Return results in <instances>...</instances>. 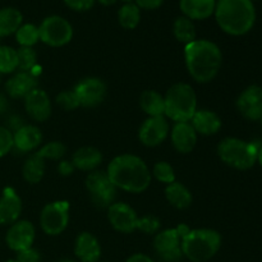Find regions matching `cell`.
Listing matches in <instances>:
<instances>
[{
  "instance_id": "cell-1",
  "label": "cell",
  "mask_w": 262,
  "mask_h": 262,
  "mask_svg": "<svg viewBox=\"0 0 262 262\" xmlns=\"http://www.w3.org/2000/svg\"><path fill=\"white\" fill-rule=\"evenodd\" d=\"M107 177L117 189L141 193L150 187L151 173L145 161L136 155L124 154L110 161Z\"/></svg>"
},
{
  "instance_id": "cell-2",
  "label": "cell",
  "mask_w": 262,
  "mask_h": 262,
  "mask_svg": "<svg viewBox=\"0 0 262 262\" xmlns=\"http://www.w3.org/2000/svg\"><path fill=\"white\" fill-rule=\"evenodd\" d=\"M186 67L199 83H209L219 73L223 54L219 46L209 40H194L184 48Z\"/></svg>"
},
{
  "instance_id": "cell-3",
  "label": "cell",
  "mask_w": 262,
  "mask_h": 262,
  "mask_svg": "<svg viewBox=\"0 0 262 262\" xmlns=\"http://www.w3.org/2000/svg\"><path fill=\"white\" fill-rule=\"evenodd\" d=\"M214 15L225 33L243 36L255 26L256 8L251 0H217Z\"/></svg>"
},
{
  "instance_id": "cell-4",
  "label": "cell",
  "mask_w": 262,
  "mask_h": 262,
  "mask_svg": "<svg viewBox=\"0 0 262 262\" xmlns=\"http://www.w3.org/2000/svg\"><path fill=\"white\" fill-rule=\"evenodd\" d=\"M222 237L216 230L193 229L182 238V253L192 262L211 260L220 250Z\"/></svg>"
},
{
  "instance_id": "cell-5",
  "label": "cell",
  "mask_w": 262,
  "mask_h": 262,
  "mask_svg": "<svg viewBox=\"0 0 262 262\" xmlns=\"http://www.w3.org/2000/svg\"><path fill=\"white\" fill-rule=\"evenodd\" d=\"M165 112L164 115L176 123L191 122L197 112V96L192 86L187 83H176L164 96Z\"/></svg>"
},
{
  "instance_id": "cell-6",
  "label": "cell",
  "mask_w": 262,
  "mask_h": 262,
  "mask_svg": "<svg viewBox=\"0 0 262 262\" xmlns=\"http://www.w3.org/2000/svg\"><path fill=\"white\" fill-rule=\"evenodd\" d=\"M258 146L234 137H227L217 146L220 160L238 170H248L257 163Z\"/></svg>"
},
{
  "instance_id": "cell-7",
  "label": "cell",
  "mask_w": 262,
  "mask_h": 262,
  "mask_svg": "<svg viewBox=\"0 0 262 262\" xmlns=\"http://www.w3.org/2000/svg\"><path fill=\"white\" fill-rule=\"evenodd\" d=\"M86 189L92 204L99 209H109L117 197V187L105 171H91L86 178Z\"/></svg>"
},
{
  "instance_id": "cell-8",
  "label": "cell",
  "mask_w": 262,
  "mask_h": 262,
  "mask_svg": "<svg viewBox=\"0 0 262 262\" xmlns=\"http://www.w3.org/2000/svg\"><path fill=\"white\" fill-rule=\"evenodd\" d=\"M40 41L51 48H60L71 42L73 37V27L66 18L60 15H50L41 22L38 27Z\"/></svg>"
},
{
  "instance_id": "cell-9",
  "label": "cell",
  "mask_w": 262,
  "mask_h": 262,
  "mask_svg": "<svg viewBox=\"0 0 262 262\" xmlns=\"http://www.w3.org/2000/svg\"><path fill=\"white\" fill-rule=\"evenodd\" d=\"M69 223V204L55 201L48 204L40 215V225L48 235H59L67 229Z\"/></svg>"
},
{
  "instance_id": "cell-10",
  "label": "cell",
  "mask_w": 262,
  "mask_h": 262,
  "mask_svg": "<svg viewBox=\"0 0 262 262\" xmlns=\"http://www.w3.org/2000/svg\"><path fill=\"white\" fill-rule=\"evenodd\" d=\"M154 250L156 255L165 262H178L182 253V238L177 229H165L159 232L154 239Z\"/></svg>"
},
{
  "instance_id": "cell-11",
  "label": "cell",
  "mask_w": 262,
  "mask_h": 262,
  "mask_svg": "<svg viewBox=\"0 0 262 262\" xmlns=\"http://www.w3.org/2000/svg\"><path fill=\"white\" fill-rule=\"evenodd\" d=\"M73 91L78 99L79 106L95 107L106 97V84L100 78L90 77L77 83Z\"/></svg>"
},
{
  "instance_id": "cell-12",
  "label": "cell",
  "mask_w": 262,
  "mask_h": 262,
  "mask_svg": "<svg viewBox=\"0 0 262 262\" xmlns=\"http://www.w3.org/2000/svg\"><path fill=\"white\" fill-rule=\"evenodd\" d=\"M169 135V123L164 115L161 117H148L141 125L138 138L141 143L147 147H155L161 145Z\"/></svg>"
},
{
  "instance_id": "cell-13",
  "label": "cell",
  "mask_w": 262,
  "mask_h": 262,
  "mask_svg": "<svg viewBox=\"0 0 262 262\" xmlns=\"http://www.w3.org/2000/svg\"><path fill=\"white\" fill-rule=\"evenodd\" d=\"M237 109L245 119L257 122L262 118V89L248 86L237 99Z\"/></svg>"
},
{
  "instance_id": "cell-14",
  "label": "cell",
  "mask_w": 262,
  "mask_h": 262,
  "mask_svg": "<svg viewBox=\"0 0 262 262\" xmlns=\"http://www.w3.org/2000/svg\"><path fill=\"white\" fill-rule=\"evenodd\" d=\"M35 234L36 230L32 223L27 220H18L10 225L5 241L10 250L14 252H20L32 247L35 242Z\"/></svg>"
},
{
  "instance_id": "cell-15",
  "label": "cell",
  "mask_w": 262,
  "mask_h": 262,
  "mask_svg": "<svg viewBox=\"0 0 262 262\" xmlns=\"http://www.w3.org/2000/svg\"><path fill=\"white\" fill-rule=\"evenodd\" d=\"M107 217L115 230L120 233H132L138 228V220L135 210L123 202H114L107 209Z\"/></svg>"
},
{
  "instance_id": "cell-16",
  "label": "cell",
  "mask_w": 262,
  "mask_h": 262,
  "mask_svg": "<svg viewBox=\"0 0 262 262\" xmlns=\"http://www.w3.org/2000/svg\"><path fill=\"white\" fill-rule=\"evenodd\" d=\"M25 107L30 118L36 122H45L51 114L50 99L48 94L38 87L25 97Z\"/></svg>"
},
{
  "instance_id": "cell-17",
  "label": "cell",
  "mask_w": 262,
  "mask_h": 262,
  "mask_svg": "<svg viewBox=\"0 0 262 262\" xmlns=\"http://www.w3.org/2000/svg\"><path fill=\"white\" fill-rule=\"evenodd\" d=\"M22 214V200L17 192L8 187L0 197V225H12Z\"/></svg>"
},
{
  "instance_id": "cell-18",
  "label": "cell",
  "mask_w": 262,
  "mask_h": 262,
  "mask_svg": "<svg viewBox=\"0 0 262 262\" xmlns=\"http://www.w3.org/2000/svg\"><path fill=\"white\" fill-rule=\"evenodd\" d=\"M42 142V133L35 125H22L13 133V148L19 152H31Z\"/></svg>"
},
{
  "instance_id": "cell-19",
  "label": "cell",
  "mask_w": 262,
  "mask_h": 262,
  "mask_svg": "<svg viewBox=\"0 0 262 262\" xmlns=\"http://www.w3.org/2000/svg\"><path fill=\"white\" fill-rule=\"evenodd\" d=\"M171 143L181 154H189L197 143V133L189 122L176 123L171 129Z\"/></svg>"
},
{
  "instance_id": "cell-20",
  "label": "cell",
  "mask_w": 262,
  "mask_h": 262,
  "mask_svg": "<svg viewBox=\"0 0 262 262\" xmlns=\"http://www.w3.org/2000/svg\"><path fill=\"white\" fill-rule=\"evenodd\" d=\"M74 253L81 262H99L101 246L91 233H81L74 243Z\"/></svg>"
},
{
  "instance_id": "cell-21",
  "label": "cell",
  "mask_w": 262,
  "mask_h": 262,
  "mask_svg": "<svg viewBox=\"0 0 262 262\" xmlns=\"http://www.w3.org/2000/svg\"><path fill=\"white\" fill-rule=\"evenodd\" d=\"M35 89H37V78L28 72H18L5 83V90L13 99H25Z\"/></svg>"
},
{
  "instance_id": "cell-22",
  "label": "cell",
  "mask_w": 262,
  "mask_h": 262,
  "mask_svg": "<svg viewBox=\"0 0 262 262\" xmlns=\"http://www.w3.org/2000/svg\"><path fill=\"white\" fill-rule=\"evenodd\" d=\"M217 0H181L179 8L184 17L191 20H202L211 17Z\"/></svg>"
},
{
  "instance_id": "cell-23",
  "label": "cell",
  "mask_w": 262,
  "mask_h": 262,
  "mask_svg": "<svg viewBox=\"0 0 262 262\" xmlns=\"http://www.w3.org/2000/svg\"><path fill=\"white\" fill-rule=\"evenodd\" d=\"M192 127L196 133L202 136L216 135L222 128V119L211 110H197L191 119Z\"/></svg>"
},
{
  "instance_id": "cell-24",
  "label": "cell",
  "mask_w": 262,
  "mask_h": 262,
  "mask_svg": "<svg viewBox=\"0 0 262 262\" xmlns=\"http://www.w3.org/2000/svg\"><path fill=\"white\" fill-rule=\"evenodd\" d=\"M71 161L76 169L83 171H92L101 164L102 155L95 147H82L73 154Z\"/></svg>"
},
{
  "instance_id": "cell-25",
  "label": "cell",
  "mask_w": 262,
  "mask_h": 262,
  "mask_svg": "<svg viewBox=\"0 0 262 262\" xmlns=\"http://www.w3.org/2000/svg\"><path fill=\"white\" fill-rule=\"evenodd\" d=\"M165 197L169 204L178 210H184L191 206L192 193L184 184L179 182H173L165 188Z\"/></svg>"
},
{
  "instance_id": "cell-26",
  "label": "cell",
  "mask_w": 262,
  "mask_h": 262,
  "mask_svg": "<svg viewBox=\"0 0 262 262\" xmlns=\"http://www.w3.org/2000/svg\"><path fill=\"white\" fill-rule=\"evenodd\" d=\"M23 25V15L18 9L12 7L0 9V38L10 36Z\"/></svg>"
},
{
  "instance_id": "cell-27",
  "label": "cell",
  "mask_w": 262,
  "mask_h": 262,
  "mask_svg": "<svg viewBox=\"0 0 262 262\" xmlns=\"http://www.w3.org/2000/svg\"><path fill=\"white\" fill-rule=\"evenodd\" d=\"M140 105L148 117H161L165 112L164 96L154 90H146L141 94Z\"/></svg>"
},
{
  "instance_id": "cell-28",
  "label": "cell",
  "mask_w": 262,
  "mask_h": 262,
  "mask_svg": "<svg viewBox=\"0 0 262 262\" xmlns=\"http://www.w3.org/2000/svg\"><path fill=\"white\" fill-rule=\"evenodd\" d=\"M45 173V160L37 152L28 156L22 168V176L30 184H36L42 179Z\"/></svg>"
},
{
  "instance_id": "cell-29",
  "label": "cell",
  "mask_w": 262,
  "mask_h": 262,
  "mask_svg": "<svg viewBox=\"0 0 262 262\" xmlns=\"http://www.w3.org/2000/svg\"><path fill=\"white\" fill-rule=\"evenodd\" d=\"M173 33L179 42L186 43V45L191 43L192 41L196 40V27H194L193 20L184 15L178 17L173 25Z\"/></svg>"
},
{
  "instance_id": "cell-30",
  "label": "cell",
  "mask_w": 262,
  "mask_h": 262,
  "mask_svg": "<svg viewBox=\"0 0 262 262\" xmlns=\"http://www.w3.org/2000/svg\"><path fill=\"white\" fill-rule=\"evenodd\" d=\"M118 20L125 30H135L141 20V9L136 3L124 4L118 12Z\"/></svg>"
},
{
  "instance_id": "cell-31",
  "label": "cell",
  "mask_w": 262,
  "mask_h": 262,
  "mask_svg": "<svg viewBox=\"0 0 262 262\" xmlns=\"http://www.w3.org/2000/svg\"><path fill=\"white\" fill-rule=\"evenodd\" d=\"M15 38H17V42L19 43L20 48H32L40 40L38 27H36L32 23L22 25L15 32Z\"/></svg>"
},
{
  "instance_id": "cell-32",
  "label": "cell",
  "mask_w": 262,
  "mask_h": 262,
  "mask_svg": "<svg viewBox=\"0 0 262 262\" xmlns=\"http://www.w3.org/2000/svg\"><path fill=\"white\" fill-rule=\"evenodd\" d=\"M17 68V50L10 46H0V74L13 73Z\"/></svg>"
},
{
  "instance_id": "cell-33",
  "label": "cell",
  "mask_w": 262,
  "mask_h": 262,
  "mask_svg": "<svg viewBox=\"0 0 262 262\" xmlns=\"http://www.w3.org/2000/svg\"><path fill=\"white\" fill-rule=\"evenodd\" d=\"M17 60L18 68L20 72H28L33 68L37 61V54L32 48H19L17 50Z\"/></svg>"
},
{
  "instance_id": "cell-34",
  "label": "cell",
  "mask_w": 262,
  "mask_h": 262,
  "mask_svg": "<svg viewBox=\"0 0 262 262\" xmlns=\"http://www.w3.org/2000/svg\"><path fill=\"white\" fill-rule=\"evenodd\" d=\"M66 146L61 142H58V141H53V142H49L46 145H43L40 150L37 151L38 155L46 160H60L64 155H66Z\"/></svg>"
},
{
  "instance_id": "cell-35",
  "label": "cell",
  "mask_w": 262,
  "mask_h": 262,
  "mask_svg": "<svg viewBox=\"0 0 262 262\" xmlns=\"http://www.w3.org/2000/svg\"><path fill=\"white\" fill-rule=\"evenodd\" d=\"M152 176L161 183H165L166 186L173 182H176V173H174L173 166L166 161H159L154 165Z\"/></svg>"
},
{
  "instance_id": "cell-36",
  "label": "cell",
  "mask_w": 262,
  "mask_h": 262,
  "mask_svg": "<svg viewBox=\"0 0 262 262\" xmlns=\"http://www.w3.org/2000/svg\"><path fill=\"white\" fill-rule=\"evenodd\" d=\"M56 102L64 110H74L79 106V101L73 90L72 91H61L56 96Z\"/></svg>"
},
{
  "instance_id": "cell-37",
  "label": "cell",
  "mask_w": 262,
  "mask_h": 262,
  "mask_svg": "<svg viewBox=\"0 0 262 262\" xmlns=\"http://www.w3.org/2000/svg\"><path fill=\"white\" fill-rule=\"evenodd\" d=\"M138 230L146 233V234H155L160 229V222L155 216H142L138 220Z\"/></svg>"
},
{
  "instance_id": "cell-38",
  "label": "cell",
  "mask_w": 262,
  "mask_h": 262,
  "mask_svg": "<svg viewBox=\"0 0 262 262\" xmlns=\"http://www.w3.org/2000/svg\"><path fill=\"white\" fill-rule=\"evenodd\" d=\"M13 150V133L5 127H0V158Z\"/></svg>"
},
{
  "instance_id": "cell-39",
  "label": "cell",
  "mask_w": 262,
  "mask_h": 262,
  "mask_svg": "<svg viewBox=\"0 0 262 262\" xmlns=\"http://www.w3.org/2000/svg\"><path fill=\"white\" fill-rule=\"evenodd\" d=\"M96 0H64L66 5L74 12H86L94 7Z\"/></svg>"
},
{
  "instance_id": "cell-40",
  "label": "cell",
  "mask_w": 262,
  "mask_h": 262,
  "mask_svg": "<svg viewBox=\"0 0 262 262\" xmlns=\"http://www.w3.org/2000/svg\"><path fill=\"white\" fill-rule=\"evenodd\" d=\"M15 260L18 262H41V255L37 250L31 247L25 251H20V252H17Z\"/></svg>"
},
{
  "instance_id": "cell-41",
  "label": "cell",
  "mask_w": 262,
  "mask_h": 262,
  "mask_svg": "<svg viewBox=\"0 0 262 262\" xmlns=\"http://www.w3.org/2000/svg\"><path fill=\"white\" fill-rule=\"evenodd\" d=\"M165 0H136V4L138 5L140 9L146 10H154L160 8L164 4Z\"/></svg>"
},
{
  "instance_id": "cell-42",
  "label": "cell",
  "mask_w": 262,
  "mask_h": 262,
  "mask_svg": "<svg viewBox=\"0 0 262 262\" xmlns=\"http://www.w3.org/2000/svg\"><path fill=\"white\" fill-rule=\"evenodd\" d=\"M74 169L76 168L73 166L72 161H67V160L60 161V164H59L58 166V170L61 176H71V174L74 171Z\"/></svg>"
},
{
  "instance_id": "cell-43",
  "label": "cell",
  "mask_w": 262,
  "mask_h": 262,
  "mask_svg": "<svg viewBox=\"0 0 262 262\" xmlns=\"http://www.w3.org/2000/svg\"><path fill=\"white\" fill-rule=\"evenodd\" d=\"M125 262H154L151 257H148L147 255H143V253H136L132 255Z\"/></svg>"
},
{
  "instance_id": "cell-44",
  "label": "cell",
  "mask_w": 262,
  "mask_h": 262,
  "mask_svg": "<svg viewBox=\"0 0 262 262\" xmlns=\"http://www.w3.org/2000/svg\"><path fill=\"white\" fill-rule=\"evenodd\" d=\"M7 109H8L7 97H5L3 94H0V114H3V113L7 112Z\"/></svg>"
},
{
  "instance_id": "cell-45",
  "label": "cell",
  "mask_w": 262,
  "mask_h": 262,
  "mask_svg": "<svg viewBox=\"0 0 262 262\" xmlns=\"http://www.w3.org/2000/svg\"><path fill=\"white\" fill-rule=\"evenodd\" d=\"M97 2L100 3V4H102V5H113V4H115V3H117V0H97Z\"/></svg>"
},
{
  "instance_id": "cell-46",
  "label": "cell",
  "mask_w": 262,
  "mask_h": 262,
  "mask_svg": "<svg viewBox=\"0 0 262 262\" xmlns=\"http://www.w3.org/2000/svg\"><path fill=\"white\" fill-rule=\"evenodd\" d=\"M257 163L260 164V166L262 168V146H260V148H258V152H257Z\"/></svg>"
},
{
  "instance_id": "cell-47",
  "label": "cell",
  "mask_w": 262,
  "mask_h": 262,
  "mask_svg": "<svg viewBox=\"0 0 262 262\" xmlns=\"http://www.w3.org/2000/svg\"><path fill=\"white\" fill-rule=\"evenodd\" d=\"M124 4H130V3H136V0H122Z\"/></svg>"
},
{
  "instance_id": "cell-48",
  "label": "cell",
  "mask_w": 262,
  "mask_h": 262,
  "mask_svg": "<svg viewBox=\"0 0 262 262\" xmlns=\"http://www.w3.org/2000/svg\"><path fill=\"white\" fill-rule=\"evenodd\" d=\"M60 262H76V261H73V260H63V261H60Z\"/></svg>"
},
{
  "instance_id": "cell-49",
  "label": "cell",
  "mask_w": 262,
  "mask_h": 262,
  "mask_svg": "<svg viewBox=\"0 0 262 262\" xmlns=\"http://www.w3.org/2000/svg\"><path fill=\"white\" fill-rule=\"evenodd\" d=\"M5 262H18L17 260H8V261H5Z\"/></svg>"
},
{
  "instance_id": "cell-50",
  "label": "cell",
  "mask_w": 262,
  "mask_h": 262,
  "mask_svg": "<svg viewBox=\"0 0 262 262\" xmlns=\"http://www.w3.org/2000/svg\"><path fill=\"white\" fill-rule=\"evenodd\" d=\"M261 125H262V118H261Z\"/></svg>"
},
{
  "instance_id": "cell-51",
  "label": "cell",
  "mask_w": 262,
  "mask_h": 262,
  "mask_svg": "<svg viewBox=\"0 0 262 262\" xmlns=\"http://www.w3.org/2000/svg\"><path fill=\"white\" fill-rule=\"evenodd\" d=\"M101 262H106V261H101Z\"/></svg>"
}]
</instances>
